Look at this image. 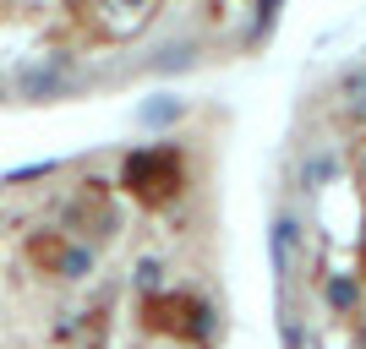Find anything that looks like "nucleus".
<instances>
[{
	"mask_svg": "<svg viewBox=\"0 0 366 349\" xmlns=\"http://www.w3.org/2000/svg\"><path fill=\"white\" fill-rule=\"evenodd\" d=\"M121 175H126V186H137L142 197H153V181L181 186V153H132Z\"/></svg>",
	"mask_w": 366,
	"mask_h": 349,
	"instance_id": "obj_1",
	"label": "nucleus"
},
{
	"mask_svg": "<svg viewBox=\"0 0 366 349\" xmlns=\"http://www.w3.org/2000/svg\"><path fill=\"white\" fill-rule=\"evenodd\" d=\"M55 268H61L66 278L93 273V246H66V257H55Z\"/></svg>",
	"mask_w": 366,
	"mask_h": 349,
	"instance_id": "obj_2",
	"label": "nucleus"
},
{
	"mask_svg": "<svg viewBox=\"0 0 366 349\" xmlns=\"http://www.w3.org/2000/svg\"><path fill=\"white\" fill-rule=\"evenodd\" d=\"M361 300V284H355V278H328V305H334V311H350V305Z\"/></svg>",
	"mask_w": 366,
	"mask_h": 349,
	"instance_id": "obj_3",
	"label": "nucleus"
},
{
	"mask_svg": "<svg viewBox=\"0 0 366 349\" xmlns=\"http://www.w3.org/2000/svg\"><path fill=\"white\" fill-rule=\"evenodd\" d=\"M175 115H181V98H169V93H164V98H148V104H142V121H148V126H169Z\"/></svg>",
	"mask_w": 366,
	"mask_h": 349,
	"instance_id": "obj_4",
	"label": "nucleus"
},
{
	"mask_svg": "<svg viewBox=\"0 0 366 349\" xmlns=\"http://www.w3.org/2000/svg\"><path fill=\"white\" fill-rule=\"evenodd\" d=\"M290 246H295V224L279 218V229H274V262L279 268H290Z\"/></svg>",
	"mask_w": 366,
	"mask_h": 349,
	"instance_id": "obj_5",
	"label": "nucleus"
},
{
	"mask_svg": "<svg viewBox=\"0 0 366 349\" xmlns=\"http://www.w3.org/2000/svg\"><path fill=\"white\" fill-rule=\"evenodd\" d=\"M274 11H279V0H257V33L274 22Z\"/></svg>",
	"mask_w": 366,
	"mask_h": 349,
	"instance_id": "obj_6",
	"label": "nucleus"
},
{
	"mask_svg": "<svg viewBox=\"0 0 366 349\" xmlns=\"http://www.w3.org/2000/svg\"><path fill=\"white\" fill-rule=\"evenodd\" d=\"M192 61V49H169V55H159V66H186Z\"/></svg>",
	"mask_w": 366,
	"mask_h": 349,
	"instance_id": "obj_7",
	"label": "nucleus"
}]
</instances>
